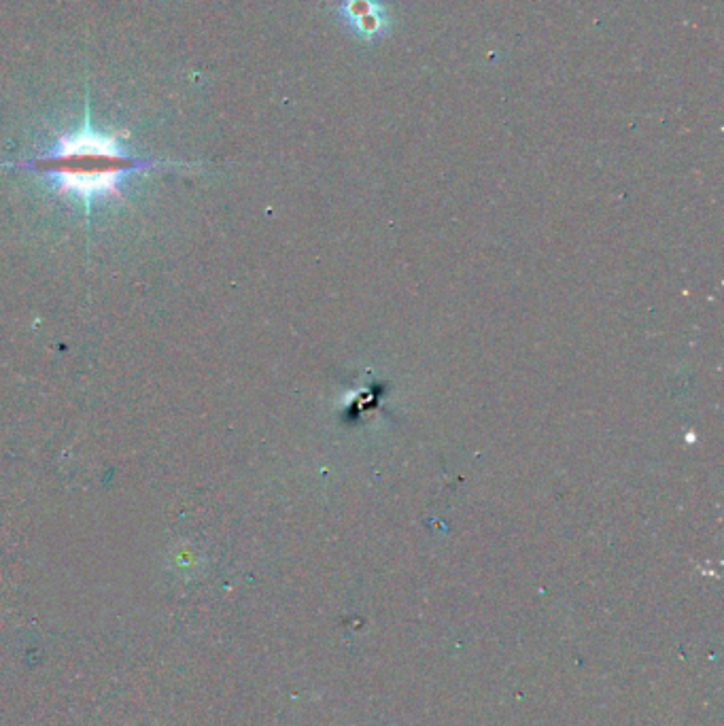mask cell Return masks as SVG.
Masks as SVG:
<instances>
[{
    "mask_svg": "<svg viewBox=\"0 0 724 726\" xmlns=\"http://www.w3.org/2000/svg\"><path fill=\"white\" fill-rule=\"evenodd\" d=\"M160 160H143L132 155L119 134L100 132L92 126L90 102H85V117L77 132L62 134L58 143L37 158L5 168H22L39 172L56 185L60 194H73L83 202L90 217L92 204L102 196H119L124 181L134 172L162 166Z\"/></svg>",
    "mask_w": 724,
    "mask_h": 726,
    "instance_id": "cell-1",
    "label": "cell"
}]
</instances>
